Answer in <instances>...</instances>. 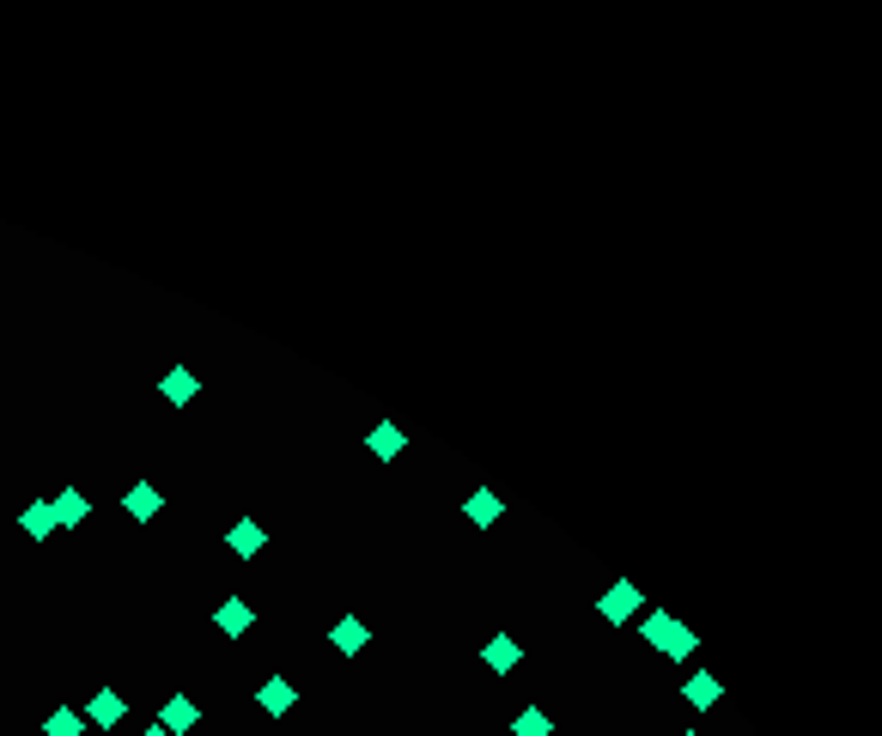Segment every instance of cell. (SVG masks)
Masks as SVG:
<instances>
[{"label":"cell","mask_w":882,"mask_h":736,"mask_svg":"<svg viewBox=\"0 0 882 736\" xmlns=\"http://www.w3.org/2000/svg\"><path fill=\"white\" fill-rule=\"evenodd\" d=\"M122 505H128V518H140V524H153L159 511H165V493H159L153 481H134V487L122 493Z\"/></svg>","instance_id":"cell-6"},{"label":"cell","mask_w":882,"mask_h":736,"mask_svg":"<svg viewBox=\"0 0 882 736\" xmlns=\"http://www.w3.org/2000/svg\"><path fill=\"white\" fill-rule=\"evenodd\" d=\"M49 511H55V530H80V524L92 518V505H86L80 487H61V493L49 499Z\"/></svg>","instance_id":"cell-3"},{"label":"cell","mask_w":882,"mask_h":736,"mask_svg":"<svg viewBox=\"0 0 882 736\" xmlns=\"http://www.w3.org/2000/svg\"><path fill=\"white\" fill-rule=\"evenodd\" d=\"M511 736H554V718L530 706V712H518V718H511Z\"/></svg>","instance_id":"cell-18"},{"label":"cell","mask_w":882,"mask_h":736,"mask_svg":"<svg viewBox=\"0 0 882 736\" xmlns=\"http://www.w3.org/2000/svg\"><path fill=\"white\" fill-rule=\"evenodd\" d=\"M213 627L226 633V639H244V633L256 627V609H250L244 597H226V603H219V615H213Z\"/></svg>","instance_id":"cell-10"},{"label":"cell","mask_w":882,"mask_h":736,"mask_svg":"<svg viewBox=\"0 0 882 736\" xmlns=\"http://www.w3.org/2000/svg\"><path fill=\"white\" fill-rule=\"evenodd\" d=\"M682 736H700V730H682Z\"/></svg>","instance_id":"cell-20"},{"label":"cell","mask_w":882,"mask_h":736,"mask_svg":"<svg viewBox=\"0 0 882 736\" xmlns=\"http://www.w3.org/2000/svg\"><path fill=\"white\" fill-rule=\"evenodd\" d=\"M80 730H86V712H73V706H55L43 718V736H80Z\"/></svg>","instance_id":"cell-16"},{"label":"cell","mask_w":882,"mask_h":736,"mask_svg":"<svg viewBox=\"0 0 882 736\" xmlns=\"http://www.w3.org/2000/svg\"><path fill=\"white\" fill-rule=\"evenodd\" d=\"M329 645H335V651H341V657H359V651H365V645H372V627H365V621H359V615H341V621H335V627H329Z\"/></svg>","instance_id":"cell-4"},{"label":"cell","mask_w":882,"mask_h":736,"mask_svg":"<svg viewBox=\"0 0 882 736\" xmlns=\"http://www.w3.org/2000/svg\"><path fill=\"white\" fill-rule=\"evenodd\" d=\"M639 633H645L657 651H670V657H694V633H688V627H676L670 615H645V621H639Z\"/></svg>","instance_id":"cell-1"},{"label":"cell","mask_w":882,"mask_h":736,"mask_svg":"<svg viewBox=\"0 0 882 736\" xmlns=\"http://www.w3.org/2000/svg\"><path fill=\"white\" fill-rule=\"evenodd\" d=\"M256 706H262V712H268V718H286V712H292V706H299V688H292V682H286V676H268V682H262V688H256Z\"/></svg>","instance_id":"cell-5"},{"label":"cell","mask_w":882,"mask_h":736,"mask_svg":"<svg viewBox=\"0 0 882 736\" xmlns=\"http://www.w3.org/2000/svg\"><path fill=\"white\" fill-rule=\"evenodd\" d=\"M195 724H201V706H195L189 694H171V700H165V712H159V730L183 736V730H195Z\"/></svg>","instance_id":"cell-12"},{"label":"cell","mask_w":882,"mask_h":736,"mask_svg":"<svg viewBox=\"0 0 882 736\" xmlns=\"http://www.w3.org/2000/svg\"><path fill=\"white\" fill-rule=\"evenodd\" d=\"M499 511H505V499H499L493 487H475V493L463 499V518H469L475 530H493V524H499Z\"/></svg>","instance_id":"cell-8"},{"label":"cell","mask_w":882,"mask_h":736,"mask_svg":"<svg viewBox=\"0 0 882 736\" xmlns=\"http://www.w3.org/2000/svg\"><path fill=\"white\" fill-rule=\"evenodd\" d=\"M226 548H232V554H238V560H256V554H262V548H268V530H262V524H256V518H238V524H232V530H226Z\"/></svg>","instance_id":"cell-9"},{"label":"cell","mask_w":882,"mask_h":736,"mask_svg":"<svg viewBox=\"0 0 882 736\" xmlns=\"http://www.w3.org/2000/svg\"><path fill=\"white\" fill-rule=\"evenodd\" d=\"M19 524H25L31 542H49V536H55V511H49V499H31V505L19 511Z\"/></svg>","instance_id":"cell-15"},{"label":"cell","mask_w":882,"mask_h":736,"mask_svg":"<svg viewBox=\"0 0 882 736\" xmlns=\"http://www.w3.org/2000/svg\"><path fill=\"white\" fill-rule=\"evenodd\" d=\"M365 451H372V457H384V463H396V457L408 451V432H402L396 420H384V426H372V432H365Z\"/></svg>","instance_id":"cell-11"},{"label":"cell","mask_w":882,"mask_h":736,"mask_svg":"<svg viewBox=\"0 0 882 736\" xmlns=\"http://www.w3.org/2000/svg\"><path fill=\"white\" fill-rule=\"evenodd\" d=\"M122 712H128V706H122V694H116V688H98V694H92V712H86V724H98V730H116V724H122Z\"/></svg>","instance_id":"cell-14"},{"label":"cell","mask_w":882,"mask_h":736,"mask_svg":"<svg viewBox=\"0 0 882 736\" xmlns=\"http://www.w3.org/2000/svg\"><path fill=\"white\" fill-rule=\"evenodd\" d=\"M481 664H487L493 676H511V670L524 664V651H518V639H511V633H493V639H487V651H481Z\"/></svg>","instance_id":"cell-7"},{"label":"cell","mask_w":882,"mask_h":736,"mask_svg":"<svg viewBox=\"0 0 882 736\" xmlns=\"http://www.w3.org/2000/svg\"><path fill=\"white\" fill-rule=\"evenodd\" d=\"M682 700H688V706H700V712H706V706H718V682H712V676H706V670H700V676H688V688H682Z\"/></svg>","instance_id":"cell-17"},{"label":"cell","mask_w":882,"mask_h":736,"mask_svg":"<svg viewBox=\"0 0 882 736\" xmlns=\"http://www.w3.org/2000/svg\"><path fill=\"white\" fill-rule=\"evenodd\" d=\"M159 390H165V402H171V408H183V402H195V396H201V378L189 372V365H171V372L159 378Z\"/></svg>","instance_id":"cell-13"},{"label":"cell","mask_w":882,"mask_h":736,"mask_svg":"<svg viewBox=\"0 0 882 736\" xmlns=\"http://www.w3.org/2000/svg\"><path fill=\"white\" fill-rule=\"evenodd\" d=\"M597 615H603L609 627H627L633 615H645V603H639V591H633V584H609V591L597 597Z\"/></svg>","instance_id":"cell-2"},{"label":"cell","mask_w":882,"mask_h":736,"mask_svg":"<svg viewBox=\"0 0 882 736\" xmlns=\"http://www.w3.org/2000/svg\"><path fill=\"white\" fill-rule=\"evenodd\" d=\"M140 736H171V730H159V724H146V730H140Z\"/></svg>","instance_id":"cell-19"}]
</instances>
